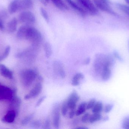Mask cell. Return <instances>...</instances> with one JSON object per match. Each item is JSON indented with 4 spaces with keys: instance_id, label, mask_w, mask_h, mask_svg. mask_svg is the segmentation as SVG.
Masks as SVG:
<instances>
[{
    "instance_id": "1",
    "label": "cell",
    "mask_w": 129,
    "mask_h": 129,
    "mask_svg": "<svg viewBox=\"0 0 129 129\" xmlns=\"http://www.w3.org/2000/svg\"><path fill=\"white\" fill-rule=\"evenodd\" d=\"M16 35L18 39L27 40L35 45H40L42 41V35L40 31L31 25H24L20 27Z\"/></svg>"
},
{
    "instance_id": "2",
    "label": "cell",
    "mask_w": 129,
    "mask_h": 129,
    "mask_svg": "<svg viewBox=\"0 0 129 129\" xmlns=\"http://www.w3.org/2000/svg\"><path fill=\"white\" fill-rule=\"evenodd\" d=\"M33 6L32 0H13L8 5V10L10 14L26 10Z\"/></svg>"
},
{
    "instance_id": "3",
    "label": "cell",
    "mask_w": 129,
    "mask_h": 129,
    "mask_svg": "<svg viewBox=\"0 0 129 129\" xmlns=\"http://www.w3.org/2000/svg\"><path fill=\"white\" fill-rule=\"evenodd\" d=\"M38 74L36 71L32 69H26L23 70L20 75L22 83L26 87L30 86L37 77Z\"/></svg>"
},
{
    "instance_id": "4",
    "label": "cell",
    "mask_w": 129,
    "mask_h": 129,
    "mask_svg": "<svg viewBox=\"0 0 129 129\" xmlns=\"http://www.w3.org/2000/svg\"><path fill=\"white\" fill-rule=\"evenodd\" d=\"M77 4L87 13L91 15H97L99 10L92 0H76Z\"/></svg>"
},
{
    "instance_id": "5",
    "label": "cell",
    "mask_w": 129,
    "mask_h": 129,
    "mask_svg": "<svg viewBox=\"0 0 129 129\" xmlns=\"http://www.w3.org/2000/svg\"><path fill=\"white\" fill-rule=\"evenodd\" d=\"M98 10L114 16H118V14L113 10L110 6V0H92Z\"/></svg>"
},
{
    "instance_id": "6",
    "label": "cell",
    "mask_w": 129,
    "mask_h": 129,
    "mask_svg": "<svg viewBox=\"0 0 129 129\" xmlns=\"http://www.w3.org/2000/svg\"><path fill=\"white\" fill-rule=\"evenodd\" d=\"M18 20L23 25H31L36 22V18L32 12L25 10L19 14L18 16Z\"/></svg>"
},
{
    "instance_id": "7",
    "label": "cell",
    "mask_w": 129,
    "mask_h": 129,
    "mask_svg": "<svg viewBox=\"0 0 129 129\" xmlns=\"http://www.w3.org/2000/svg\"><path fill=\"white\" fill-rule=\"evenodd\" d=\"M79 99L80 97L77 92L75 90H74L67 100L68 108L71 110L75 109Z\"/></svg>"
},
{
    "instance_id": "8",
    "label": "cell",
    "mask_w": 129,
    "mask_h": 129,
    "mask_svg": "<svg viewBox=\"0 0 129 129\" xmlns=\"http://www.w3.org/2000/svg\"><path fill=\"white\" fill-rule=\"evenodd\" d=\"M13 92L7 86L0 85V100H9L12 98Z\"/></svg>"
},
{
    "instance_id": "9",
    "label": "cell",
    "mask_w": 129,
    "mask_h": 129,
    "mask_svg": "<svg viewBox=\"0 0 129 129\" xmlns=\"http://www.w3.org/2000/svg\"><path fill=\"white\" fill-rule=\"evenodd\" d=\"M42 89V85L41 83H38L36 84L29 93L25 96L24 98L25 100H29L30 98L36 97L41 94Z\"/></svg>"
},
{
    "instance_id": "10",
    "label": "cell",
    "mask_w": 129,
    "mask_h": 129,
    "mask_svg": "<svg viewBox=\"0 0 129 129\" xmlns=\"http://www.w3.org/2000/svg\"><path fill=\"white\" fill-rule=\"evenodd\" d=\"M65 2L71 7L72 9L76 11L77 13L82 15L85 16L87 14V13L81 7L79 6L76 2L74 1L73 0H64Z\"/></svg>"
},
{
    "instance_id": "11",
    "label": "cell",
    "mask_w": 129,
    "mask_h": 129,
    "mask_svg": "<svg viewBox=\"0 0 129 129\" xmlns=\"http://www.w3.org/2000/svg\"><path fill=\"white\" fill-rule=\"evenodd\" d=\"M111 67L112 66L109 64L105 63L104 65L101 73L102 79L104 81L108 80L110 78L111 75Z\"/></svg>"
},
{
    "instance_id": "12",
    "label": "cell",
    "mask_w": 129,
    "mask_h": 129,
    "mask_svg": "<svg viewBox=\"0 0 129 129\" xmlns=\"http://www.w3.org/2000/svg\"><path fill=\"white\" fill-rule=\"evenodd\" d=\"M53 124L54 126L56 129H58L59 127L60 123V114L59 109L58 106H55L54 108L53 112Z\"/></svg>"
},
{
    "instance_id": "13",
    "label": "cell",
    "mask_w": 129,
    "mask_h": 129,
    "mask_svg": "<svg viewBox=\"0 0 129 129\" xmlns=\"http://www.w3.org/2000/svg\"><path fill=\"white\" fill-rule=\"evenodd\" d=\"M54 68L55 72L59 75L62 79H64L66 76V73L62 64L60 62L56 61L54 63Z\"/></svg>"
},
{
    "instance_id": "14",
    "label": "cell",
    "mask_w": 129,
    "mask_h": 129,
    "mask_svg": "<svg viewBox=\"0 0 129 129\" xmlns=\"http://www.w3.org/2000/svg\"><path fill=\"white\" fill-rule=\"evenodd\" d=\"M18 21L16 18L11 19L7 23V29L9 33L14 32L17 29Z\"/></svg>"
},
{
    "instance_id": "15",
    "label": "cell",
    "mask_w": 129,
    "mask_h": 129,
    "mask_svg": "<svg viewBox=\"0 0 129 129\" xmlns=\"http://www.w3.org/2000/svg\"><path fill=\"white\" fill-rule=\"evenodd\" d=\"M16 117V112L14 110L10 111L2 118V121L7 123H11L14 121Z\"/></svg>"
},
{
    "instance_id": "16",
    "label": "cell",
    "mask_w": 129,
    "mask_h": 129,
    "mask_svg": "<svg viewBox=\"0 0 129 129\" xmlns=\"http://www.w3.org/2000/svg\"><path fill=\"white\" fill-rule=\"evenodd\" d=\"M0 73L2 76L5 78L13 79V73L12 71L4 64H0Z\"/></svg>"
},
{
    "instance_id": "17",
    "label": "cell",
    "mask_w": 129,
    "mask_h": 129,
    "mask_svg": "<svg viewBox=\"0 0 129 129\" xmlns=\"http://www.w3.org/2000/svg\"><path fill=\"white\" fill-rule=\"evenodd\" d=\"M84 76L81 73H76L72 79L71 85L73 86H77L80 85V81L81 80L83 79Z\"/></svg>"
},
{
    "instance_id": "18",
    "label": "cell",
    "mask_w": 129,
    "mask_h": 129,
    "mask_svg": "<svg viewBox=\"0 0 129 129\" xmlns=\"http://www.w3.org/2000/svg\"><path fill=\"white\" fill-rule=\"evenodd\" d=\"M54 6L60 10H68L67 5L64 3L63 0H51Z\"/></svg>"
},
{
    "instance_id": "19",
    "label": "cell",
    "mask_w": 129,
    "mask_h": 129,
    "mask_svg": "<svg viewBox=\"0 0 129 129\" xmlns=\"http://www.w3.org/2000/svg\"><path fill=\"white\" fill-rule=\"evenodd\" d=\"M44 48L45 57L47 58H50L52 54V49L51 45L49 42H46L44 44Z\"/></svg>"
},
{
    "instance_id": "20",
    "label": "cell",
    "mask_w": 129,
    "mask_h": 129,
    "mask_svg": "<svg viewBox=\"0 0 129 129\" xmlns=\"http://www.w3.org/2000/svg\"><path fill=\"white\" fill-rule=\"evenodd\" d=\"M86 106H87V103L86 102H83L81 103L79 105L77 110L76 111V116H79L83 114L86 110Z\"/></svg>"
},
{
    "instance_id": "21",
    "label": "cell",
    "mask_w": 129,
    "mask_h": 129,
    "mask_svg": "<svg viewBox=\"0 0 129 129\" xmlns=\"http://www.w3.org/2000/svg\"><path fill=\"white\" fill-rule=\"evenodd\" d=\"M103 104L101 102L98 101L92 108V112L93 113H101L103 110Z\"/></svg>"
},
{
    "instance_id": "22",
    "label": "cell",
    "mask_w": 129,
    "mask_h": 129,
    "mask_svg": "<svg viewBox=\"0 0 129 129\" xmlns=\"http://www.w3.org/2000/svg\"><path fill=\"white\" fill-rule=\"evenodd\" d=\"M116 5L119 10L129 16V5L118 3L116 4Z\"/></svg>"
},
{
    "instance_id": "23",
    "label": "cell",
    "mask_w": 129,
    "mask_h": 129,
    "mask_svg": "<svg viewBox=\"0 0 129 129\" xmlns=\"http://www.w3.org/2000/svg\"><path fill=\"white\" fill-rule=\"evenodd\" d=\"M102 119V116L101 113H94L92 115H90L89 122L91 123H94L101 120Z\"/></svg>"
},
{
    "instance_id": "24",
    "label": "cell",
    "mask_w": 129,
    "mask_h": 129,
    "mask_svg": "<svg viewBox=\"0 0 129 129\" xmlns=\"http://www.w3.org/2000/svg\"><path fill=\"white\" fill-rule=\"evenodd\" d=\"M10 50L11 47L10 46H8L6 47L4 53L0 55V62L7 57L10 54Z\"/></svg>"
},
{
    "instance_id": "25",
    "label": "cell",
    "mask_w": 129,
    "mask_h": 129,
    "mask_svg": "<svg viewBox=\"0 0 129 129\" xmlns=\"http://www.w3.org/2000/svg\"><path fill=\"white\" fill-rule=\"evenodd\" d=\"M68 108H69L68 105L67 100L65 101L63 104L61 108V113L63 116H65L67 114Z\"/></svg>"
},
{
    "instance_id": "26",
    "label": "cell",
    "mask_w": 129,
    "mask_h": 129,
    "mask_svg": "<svg viewBox=\"0 0 129 129\" xmlns=\"http://www.w3.org/2000/svg\"><path fill=\"white\" fill-rule=\"evenodd\" d=\"M40 11H41V13L42 16L43 17V18L45 20V21L47 22H48L49 21V17L48 13L47 11L43 8H41L40 9Z\"/></svg>"
},
{
    "instance_id": "27",
    "label": "cell",
    "mask_w": 129,
    "mask_h": 129,
    "mask_svg": "<svg viewBox=\"0 0 129 129\" xmlns=\"http://www.w3.org/2000/svg\"><path fill=\"white\" fill-rule=\"evenodd\" d=\"M34 116V113L31 114L29 116H27L22 121V125H27L32 119Z\"/></svg>"
},
{
    "instance_id": "28",
    "label": "cell",
    "mask_w": 129,
    "mask_h": 129,
    "mask_svg": "<svg viewBox=\"0 0 129 129\" xmlns=\"http://www.w3.org/2000/svg\"><path fill=\"white\" fill-rule=\"evenodd\" d=\"M122 126L123 129H129V116L125 117L123 120Z\"/></svg>"
},
{
    "instance_id": "29",
    "label": "cell",
    "mask_w": 129,
    "mask_h": 129,
    "mask_svg": "<svg viewBox=\"0 0 129 129\" xmlns=\"http://www.w3.org/2000/svg\"><path fill=\"white\" fill-rule=\"evenodd\" d=\"M41 122L40 120H37L32 122L31 124V126L33 128H38L41 127Z\"/></svg>"
},
{
    "instance_id": "30",
    "label": "cell",
    "mask_w": 129,
    "mask_h": 129,
    "mask_svg": "<svg viewBox=\"0 0 129 129\" xmlns=\"http://www.w3.org/2000/svg\"><path fill=\"white\" fill-rule=\"evenodd\" d=\"M96 100L95 99H92L89 101L88 104H87L86 106V110H90L92 109L94 107V105L96 103Z\"/></svg>"
},
{
    "instance_id": "31",
    "label": "cell",
    "mask_w": 129,
    "mask_h": 129,
    "mask_svg": "<svg viewBox=\"0 0 129 129\" xmlns=\"http://www.w3.org/2000/svg\"><path fill=\"white\" fill-rule=\"evenodd\" d=\"M90 117V114L87 113L82 117V119H81V121L83 123H86L88 122Z\"/></svg>"
},
{
    "instance_id": "32",
    "label": "cell",
    "mask_w": 129,
    "mask_h": 129,
    "mask_svg": "<svg viewBox=\"0 0 129 129\" xmlns=\"http://www.w3.org/2000/svg\"><path fill=\"white\" fill-rule=\"evenodd\" d=\"M42 128L49 129L50 128V119L47 118L45 120L44 125L42 126Z\"/></svg>"
},
{
    "instance_id": "33",
    "label": "cell",
    "mask_w": 129,
    "mask_h": 129,
    "mask_svg": "<svg viewBox=\"0 0 129 129\" xmlns=\"http://www.w3.org/2000/svg\"><path fill=\"white\" fill-rule=\"evenodd\" d=\"M113 107V105L112 104H108L105 107L104 112L106 113H110Z\"/></svg>"
},
{
    "instance_id": "34",
    "label": "cell",
    "mask_w": 129,
    "mask_h": 129,
    "mask_svg": "<svg viewBox=\"0 0 129 129\" xmlns=\"http://www.w3.org/2000/svg\"><path fill=\"white\" fill-rule=\"evenodd\" d=\"M46 98V96H43L39 98V100H38L36 105V107H38L41 105L43 103V101L45 100V98Z\"/></svg>"
},
{
    "instance_id": "35",
    "label": "cell",
    "mask_w": 129,
    "mask_h": 129,
    "mask_svg": "<svg viewBox=\"0 0 129 129\" xmlns=\"http://www.w3.org/2000/svg\"><path fill=\"white\" fill-rule=\"evenodd\" d=\"M75 115H76V111L74 110H71L69 113V118L70 119H73Z\"/></svg>"
},
{
    "instance_id": "36",
    "label": "cell",
    "mask_w": 129,
    "mask_h": 129,
    "mask_svg": "<svg viewBox=\"0 0 129 129\" xmlns=\"http://www.w3.org/2000/svg\"><path fill=\"white\" fill-rule=\"evenodd\" d=\"M113 55L114 56V57H115L116 58L118 59V60H119L120 61L122 60V58L121 57H120L119 54H118V52H117V51H114V52L113 53Z\"/></svg>"
},
{
    "instance_id": "37",
    "label": "cell",
    "mask_w": 129,
    "mask_h": 129,
    "mask_svg": "<svg viewBox=\"0 0 129 129\" xmlns=\"http://www.w3.org/2000/svg\"><path fill=\"white\" fill-rule=\"evenodd\" d=\"M90 61H91V59L90 58H88L84 61L83 63L85 65H88V64H89Z\"/></svg>"
},
{
    "instance_id": "38",
    "label": "cell",
    "mask_w": 129,
    "mask_h": 129,
    "mask_svg": "<svg viewBox=\"0 0 129 129\" xmlns=\"http://www.w3.org/2000/svg\"><path fill=\"white\" fill-rule=\"evenodd\" d=\"M76 129H88V128H87V127H82V126H80V127H76Z\"/></svg>"
},
{
    "instance_id": "39",
    "label": "cell",
    "mask_w": 129,
    "mask_h": 129,
    "mask_svg": "<svg viewBox=\"0 0 129 129\" xmlns=\"http://www.w3.org/2000/svg\"><path fill=\"white\" fill-rule=\"evenodd\" d=\"M43 2L45 4H47L49 2V0H43Z\"/></svg>"
},
{
    "instance_id": "40",
    "label": "cell",
    "mask_w": 129,
    "mask_h": 129,
    "mask_svg": "<svg viewBox=\"0 0 129 129\" xmlns=\"http://www.w3.org/2000/svg\"><path fill=\"white\" fill-rule=\"evenodd\" d=\"M108 117H104V119H103V120H104V121H106V120H108Z\"/></svg>"
},
{
    "instance_id": "41",
    "label": "cell",
    "mask_w": 129,
    "mask_h": 129,
    "mask_svg": "<svg viewBox=\"0 0 129 129\" xmlns=\"http://www.w3.org/2000/svg\"><path fill=\"white\" fill-rule=\"evenodd\" d=\"M125 1L128 4V5H129V0H125Z\"/></svg>"
}]
</instances>
